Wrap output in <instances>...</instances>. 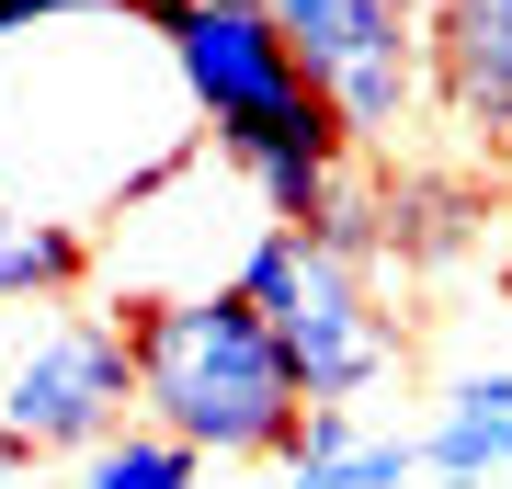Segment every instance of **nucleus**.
<instances>
[{"label":"nucleus","mask_w":512,"mask_h":489,"mask_svg":"<svg viewBox=\"0 0 512 489\" xmlns=\"http://www.w3.org/2000/svg\"><path fill=\"white\" fill-rule=\"evenodd\" d=\"M114 330L137 342V421L194 455H217V467H262L296 444V421H308V399H296L274 330H262L251 296H183V308H137V296H103Z\"/></svg>","instance_id":"f257e3e1"},{"label":"nucleus","mask_w":512,"mask_h":489,"mask_svg":"<svg viewBox=\"0 0 512 489\" xmlns=\"http://www.w3.org/2000/svg\"><path fill=\"white\" fill-rule=\"evenodd\" d=\"M239 296L262 308V330H274V353H285V376H296L308 410H365L376 387L410 364V330L387 319L376 273L365 262H330L319 239L262 228L251 262H239Z\"/></svg>","instance_id":"f03ea898"},{"label":"nucleus","mask_w":512,"mask_h":489,"mask_svg":"<svg viewBox=\"0 0 512 489\" xmlns=\"http://www.w3.org/2000/svg\"><path fill=\"white\" fill-rule=\"evenodd\" d=\"M0 433L12 455H103L137 433V342L114 330L103 296H57V308L0 319Z\"/></svg>","instance_id":"7ed1b4c3"},{"label":"nucleus","mask_w":512,"mask_h":489,"mask_svg":"<svg viewBox=\"0 0 512 489\" xmlns=\"http://www.w3.org/2000/svg\"><path fill=\"white\" fill-rule=\"evenodd\" d=\"M126 23L171 46V69H183V91H194V126H205V148H217L228 171L330 103V91L308 80V57L274 35L262 0H137Z\"/></svg>","instance_id":"20e7f679"},{"label":"nucleus","mask_w":512,"mask_h":489,"mask_svg":"<svg viewBox=\"0 0 512 489\" xmlns=\"http://www.w3.org/2000/svg\"><path fill=\"white\" fill-rule=\"evenodd\" d=\"M308 80L330 91V114L353 126V148H387L421 114V91H433V69H421V12L410 0H342V23L308 46Z\"/></svg>","instance_id":"39448f33"},{"label":"nucleus","mask_w":512,"mask_h":489,"mask_svg":"<svg viewBox=\"0 0 512 489\" xmlns=\"http://www.w3.org/2000/svg\"><path fill=\"white\" fill-rule=\"evenodd\" d=\"M421 69L444 126L512 148V0H421Z\"/></svg>","instance_id":"423d86ee"},{"label":"nucleus","mask_w":512,"mask_h":489,"mask_svg":"<svg viewBox=\"0 0 512 489\" xmlns=\"http://www.w3.org/2000/svg\"><path fill=\"white\" fill-rule=\"evenodd\" d=\"M421 478V433H365V410H308L285 444V489H399Z\"/></svg>","instance_id":"0eeeda50"},{"label":"nucleus","mask_w":512,"mask_h":489,"mask_svg":"<svg viewBox=\"0 0 512 489\" xmlns=\"http://www.w3.org/2000/svg\"><path fill=\"white\" fill-rule=\"evenodd\" d=\"M421 467H433L444 489L512 478V364H501V376H456V387H444L433 433H421Z\"/></svg>","instance_id":"6e6552de"},{"label":"nucleus","mask_w":512,"mask_h":489,"mask_svg":"<svg viewBox=\"0 0 512 489\" xmlns=\"http://www.w3.org/2000/svg\"><path fill=\"white\" fill-rule=\"evenodd\" d=\"M387 194V262L399 273H433V262H456L467 239H478V182H421V171H399V182H376Z\"/></svg>","instance_id":"1a4fd4ad"},{"label":"nucleus","mask_w":512,"mask_h":489,"mask_svg":"<svg viewBox=\"0 0 512 489\" xmlns=\"http://www.w3.org/2000/svg\"><path fill=\"white\" fill-rule=\"evenodd\" d=\"M194 478H205V455L171 444V433H148V421H137V433H114V444L92 455V489H194Z\"/></svg>","instance_id":"9d476101"},{"label":"nucleus","mask_w":512,"mask_h":489,"mask_svg":"<svg viewBox=\"0 0 512 489\" xmlns=\"http://www.w3.org/2000/svg\"><path fill=\"white\" fill-rule=\"evenodd\" d=\"M23 239H35V217H23L12 194H0V319L35 308V273H23Z\"/></svg>","instance_id":"9b49d317"},{"label":"nucleus","mask_w":512,"mask_h":489,"mask_svg":"<svg viewBox=\"0 0 512 489\" xmlns=\"http://www.w3.org/2000/svg\"><path fill=\"white\" fill-rule=\"evenodd\" d=\"M262 12H274V35H285L296 57H308V46L330 35V23H342V0H262Z\"/></svg>","instance_id":"f8f14e48"},{"label":"nucleus","mask_w":512,"mask_h":489,"mask_svg":"<svg viewBox=\"0 0 512 489\" xmlns=\"http://www.w3.org/2000/svg\"><path fill=\"white\" fill-rule=\"evenodd\" d=\"M12 467H23V455H12V433H0V478H12Z\"/></svg>","instance_id":"ddd939ff"},{"label":"nucleus","mask_w":512,"mask_h":489,"mask_svg":"<svg viewBox=\"0 0 512 489\" xmlns=\"http://www.w3.org/2000/svg\"><path fill=\"white\" fill-rule=\"evenodd\" d=\"M0 46H12V23H0Z\"/></svg>","instance_id":"4468645a"},{"label":"nucleus","mask_w":512,"mask_h":489,"mask_svg":"<svg viewBox=\"0 0 512 489\" xmlns=\"http://www.w3.org/2000/svg\"><path fill=\"white\" fill-rule=\"evenodd\" d=\"M501 171H512V148H501Z\"/></svg>","instance_id":"2eb2a0df"},{"label":"nucleus","mask_w":512,"mask_h":489,"mask_svg":"<svg viewBox=\"0 0 512 489\" xmlns=\"http://www.w3.org/2000/svg\"><path fill=\"white\" fill-rule=\"evenodd\" d=\"M410 12H421V0H410Z\"/></svg>","instance_id":"dca6fc26"}]
</instances>
